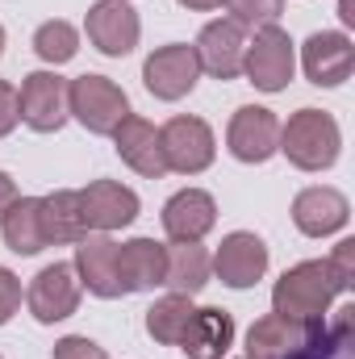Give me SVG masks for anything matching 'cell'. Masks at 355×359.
Returning a JSON list of instances; mask_svg holds the SVG:
<instances>
[{
    "label": "cell",
    "instance_id": "6da1fadb",
    "mask_svg": "<svg viewBox=\"0 0 355 359\" xmlns=\"http://www.w3.org/2000/svg\"><path fill=\"white\" fill-rule=\"evenodd\" d=\"M347 284L335 276L326 259H305L297 268H288L276 288H272V313L293 318V322H318L330 313L335 297H343Z\"/></svg>",
    "mask_w": 355,
    "mask_h": 359
},
{
    "label": "cell",
    "instance_id": "7a4b0ae2",
    "mask_svg": "<svg viewBox=\"0 0 355 359\" xmlns=\"http://www.w3.org/2000/svg\"><path fill=\"white\" fill-rule=\"evenodd\" d=\"M339 151H343V130L322 109H297L280 126V155H288V163L301 168V172H326V168H335Z\"/></svg>",
    "mask_w": 355,
    "mask_h": 359
},
{
    "label": "cell",
    "instance_id": "3957f363",
    "mask_svg": "<svg viewBox=\"0 0 355 359\" xmlns=\"http://www.w3.org/2000/svg\"><path fill=\"white\" fill-rule=\"evenodd\" d=\"M67 113L100 138H113V130L130 117V96L117 88L109 76H76L67 80Z\"/></svg>",
    "mask_w": 355,
    "mask_h": 359
},
{
    "label": "cell",
    "instance_id": "277c9868",
    "mask_svg": "<svg viewBox=\"0 0 355 359\" xmlns=\"http://www.w3.org/2000/svg\"><path fill=\"white\" fill-rule=\"evenodd\" d=\"M297 72V50L288 29L280 25H260L255 38H247V55H243V76L260 92H284L293 84Z\"/></svg>",
    "mask_w": 355,
    "mask_h": 359
},
{
    "label": "cell",
    "instance_id": "5b68a950",
    "mask_svg": "<svg viewBox=\"0 0 355 359\" xmlns=\"http://www.w3.org/2000/svg\"><path fill=\"white\" fill-rule=\"evenodd\" d=\"M159 147H163L168 172H180V176H201L217 155L209 121L188 117V113H176L159 126Z\"/></svg>",
    "mask_w": 355,
    "mask_h": 359
},
{
    "label": "cell",
    "instance_id": "8992f818",
    "mask_svg": "<svg viewBox=\"0 0 355 359\" xmlns=\"http://www.w3.org/2000/svg\"><path fill=\"white\" fill-rule=\"evenodd\" d=\"M17 113L34 134H59L67 126V80L59 72H29L17 92Z\"/></svg>",
    "mask_w": 355,
    "mask_h": 359
},
{
    "label": "cell",
    "instance_id": "52a82bcc",
    "mask_svg": "<svg viewBox=\"0 0 355 359\" xmlns=\"http://www.w3.org/2000/svg\"><path fill=\"white\" fill-rule=\"evenodd\" d=\"M84 34L100 55L126 59V55H134V46L142 38L138 8L130 0H96L88 8V17H84Z\"/></svg>",
    "mask_w": 355,
    "mask_h": 359
},
{
    "label": "cell",
    "instance_id": "ba28073f",
    "mask_svg": "<svg viewBox=\"0 0 355 359\" xmlns=\"http://www.w3.org/2000/svg\"><path fill=\"white\" fill-rule=\"evenodd\" d=\"M196 80H201V63H196V50L188 42L159 46L142 63V84L155 100H184L196 88Z\"/></svg>",
    "mask_w": 355,
    "mask_h": 359
},
{
    "label": "cell",
    "instance_id": "9c48e42d",
    "mask_svg": "<svg viewBox=\"0 0 355 359\" xmlns=\"http://www.w3.org/2000/svg\"><path fill=\"white\" fill-rule=\"evenodd\" d=\"M80 276L72 264H46L29 280V292H25V305L34 313V322L42 326H55L63 318H72L80 309Z\"/></svg>",
    "mask_w": 355,
    "mask_h": 359
},
{
    "label": "cell",
    "instance_id": "30bf717a",
    "mask_svg": "<svg viewBox=\"0 0 355 359\" xmlns=\"http://www.w3.org/2000/svg\"><path fill=\"white\" fill-rule=\"evenodd\" d=\"M226 147L239 163H267L280 155V117L264 104H243L226 126Z\"/></svg>",
    "mask_w": 355,
    "mask_h": 359
},
{
    "label": "cell",
    "instance_id": "8fae6325",
    "mask_svg": "<svg viewBox=\"0 0 355 359\" xmlns=\"http://www.w3.org/2000/svg\"><path fill=\"white\" fill-rule=\"evenodd\" d=\"M196 63L213 80H239L243 76V55H247V25L217 17L196 34Z\"/></svg>",
    "mask_w": 355,
    "mask_h": 359
},
{
    "label": "cell",
    "instance_id": "7c38bea8",
    "mask_svg": "<svg viewBox=\"0 0 355 359\" xmlns=\"http://www.w3.org/2000/svg\"><path fill=\"white\" fill-rule=\"evenodd\" d=\"M80 209H84L88 234H113L138 217L142 201L134 188H126L117 180H92L88 188H80Z\"/></svg>",
    "mask_w": 355,
    "mask_h": 359
},
{
    "label": "cell",
    "instance_id": "4fadbf2b",
    "mask_svg": "<svg viewBox=\"0 0 355 359\" xmlns=\"http://www.w3.org/2000/svg\"><path fill=\"white\" fill-rule=\"evenodd\" d=\"M301 67H305V80L318 84V88H339L351 80L355 67V46L347 34L339 29H322V34H309L305 46H301Z\"/></svg>",
    "mask_w": 355,
    "mask_h": 359
},
{
    "label": "cell",
    "instance_id": "5bb4252c",
    "mask_svg": "<svg viewBox=\"0 0 355 359\" xmlns=\"http://www.w3.org/2000/svg\"><path fill=\"white\" fill-rule=\"evenodd\" d=\"M213 271L226 288H255L267 271V243L251 230L226 234L213 255Z\"/></svg>",
    "mask_w": 355,
    "mask_h": 359
},
{
    "label": "cell",
    "instance_id": "9a60e30c",
    "mask_svg": "<svg viewBox=\"0 0 355 359\" xmlns=\"http://www.w3.org/2000/svg\"><path fill=\"white\" fill-rule=\"evenodd\" d=\"M72 268L80 276V288H88L92 297H100V301L126 297L121 276H117V243L109 234H84L76 243V264Z\"/></svg>",
    "mask_w": 355,
    "mask_h": 359
},
{
    "label": "cell",
    "instance_id": "2e32d148",
    "mask_svg": "<svg viewBox=\"0 0 355 359\" xmlns=\"http://www.w3.org/2000/svg\"><path fill=\"white\" fill-rule=\"evenodd\" d=\"M351 217V205L339 188L330 184H314V188H301L297 201H293V226L305 234V238H326L335 230H343Z\"/></svg>",
    "mask_w": 355,
    "mask_h": 359
},
{
    "label": "cell",
    "instance_id": "e0dca14e",
    "mask_svg": "<svg viewBox=\"0 0 355 359\" xmlns=\"http://www.w3.org/2000/svg\"><path fill=\"white\" fill-rule=\"evenodd\" d=\"M113 147H117V155H121V163H126L130 172H138V176H147V180L168 176V159H163L159 126H155V121L130 113V117L113 130Z\"/></svg>",
    "mask_w": 355,
    "mask_h": 359
},
{
    "label": "cell",
    "instance_id": "ac0fdd59",
    "mask_svg": "<svg viewBox=\"0 0 355 359\" xmlns=\"http://www.w3.org/2000/svg\"><path fill=\"white\" fill-rule=\"evenodd\" d=\"M284 359H355V305L309 322V334Z\"/></svg>",
    "mask_w": 355,
    "mask_h": 359
},
{
    "label": "cell",
    "instance_id": "d6986e66",
    "mask_svg": "<svg viewBox=\"0 0 355 359\" xmlns=\"http://www.w3.org/2000/svg\"><path fill=\"white\" fill-rule=\"evenodd\" d=\"M217 226V201L205 188H180L163 205V234L172 243H201Z\"/></svg>",
    "mask_w": 355,
    "mask_h": 359
},
{
    "label": "cell",
    "instance_id": "ffe728a7",
    "mask_svg": "<svg viewBox=\"0 0 355 359\" xmlns=\"http://www.w3.org/2000/svg\"><path fill=\"white\" fill-rule=\"evenodd\" d=\"M117 276L121 292H155L168 276V247L155 238H130L117 243Z\"/></svg>",
    "mask_w": 355,
    "mask_h": 359
},
{
    "label": "cell",
    "instance_id": "44dd1931",
    "mask_svg": "<svg viewBox=\"0 0 355 359\" xmlns=\"http://www.w3.org/2000/svg\"><path fill=\"white\" fill-rule=\"evenodd\" d=\"M176 347L188 359H226V351L234 347V318L226 309H217V305L196 309L188 318V326H184Z\"/></svg>",
    "mask_w": 355,
    "mask_h": 359
},
{
    "label": "cell",
    "instance_id": "7402d4cb",
    "mask_svg": "<svg viewBox=\"0 0 355 359\" xmlns=\"http://www.w3.org/2000/svg\"><path fill=\"white\" fill-rule=\"evenodd\" d=\"M0 234L4 247L13 255H38L46 251V234H42V196H17L8 205V213L0 217Z\"/></svg>",
    "mask_w": 355,
    "mask_h": 359
},
{
    "label": "cell",
    "instance_id": "603a6c76",
    "mask_svg": "<svg viewBox=\"0 0 355 359\" xmlns=\"http://www.w3.org/2000/svg\"><path fill=\"white\" fill-rule=\"evenodd\" d=\"M42 234H46V247H67L88 234L76 188H59V192L42 196Z\"/></svg>",
    "mask_w": 355,
    "mask_h": 359
},
{
    "label": "cell",
    "instance_id": "cb8c5ba5",
    "mask_svg": "<svg viewBox=\"0 0 355 359\" xmlns=\"http://www.w3.org/2000/svg\"><path fill=\"white\" fill-rule=\"evenodd\" d=\"M305 334H309V322H293V318H280V313H264L247 330V359H284Z\"/></svg>",
    "mask_w": 355,
    "mask_h": 359
},
{
    "label": "cell",
    "instance_id": "d4e9b609",
    "mask_svg": "<svg viewBox=\"0 0 355 359\" xmlns=\"http://www.w3.org/2000/svg\"><path fill=\"white\" fill-rule=\"evenodd\" d=\"M213 276V259L201 243H172L168 247V276L163 284L172 292H184V297H196Z\"/></svg>",
    "mask_w": 355,
    "mask_h": 359
},
{
    "label": "cell",
    "instance_id": "484cf974",
    "mask_svg": "<svg viewBox=\"0 0 355 359\" xmlns=\"http://www.w3.org/2000/svg\"><path fill=\"white\" fill-rule=\"evenodd\" d=\"M192 313H196V309H192V297L168 292V297H159V301L147 309V334H151L155 343H163V347H176Z\"/></svg>",
    "mask_w": 355,
    "mask_h": 359
},
{
    "label": "cell",
    "instance_id": "4316f807",
    "mask_svg": "<svg viewBox=\"0 0 355 359\" xmlns=\"http://www.w3.org/2000/svg\"><path fill=\"white\" fill-rule=\"evenodd\" d=\"M76 50H80V29H76L72 21L55 17V21H42V25L34 29V55H38L42 63H51V67L72 63Z\"/></svg>",
    "mask_w": 355,
    "mask_h": 359
},
{
    "label": "cell",
    "instance_id": "83f0119b",
    "mask_svg": "<svg viewBox=\"0 0 355 359\" xmlns=\"http://www.w3.org/2000/svg\"><path fill=\"white\" fill-rule=\"evenodd\" d=\"M230 21L247 25V29H260V25H276L280 13H284V0H217Z\"/></svg>",
    "mask_w": 355,
    "mask_h": 359
},
{
    "label": "cell",
    "instance_id": "f1b7e54d",
    "mask_svg": "<svg viewBox=\"0 0 355 359\" xmlns=\"http://www.w3.org/2000/svg\"><path fill=\"white\" fill-rule=\"evenodd\" d=\"M55 359H109V351L100 347V343H92L88 334H67V339H59L55 343Z\"/></svg>",
    "mask_w": 355,
    "mask_h": 359
},
{
    "label": "cell",
    "instance_id": "f546056e",
    "mask_svg": "<svg viewBox=\"0 0 355 359\" xmlns=\"http://www.w3.org/2000/svg\"><path fill=\"white\" fill-rule=\"evenodd\" d=\"M21 309V280L8 268H0V326L13 322V313Z\"/></svg>",
    "mask_w": 355,
    "mask_h": 359
},
{
    "label": "cell",
    "instance_id": "4dcf8cb0",
    "mask_svg": "<svg viewBox=\"0 0 355 359\" xmlns=\"http://www.w3.org/2000/svg\"><path fill=\"white\" fill-rule=\"evenodd\" d=\"M330 268H335V276L347 284V292L355 288V238H343L335 251H330V259H326Z\"/></svg>",
    "mask_w": 355,
    "mask_h": 359
},
{
    "label": "cell",
    "instance_id": "1f68e13d",
    "mask_svg": "<svg viewBox=\"0 0 355 359\" xmlns=\"http://www.w3.org/2000/svg\"><path fill=\"white\" fill-rule=\"evenodd\" d=\"M21 113H17V88L8 80H0V138H8L17 130Z\"/></svg>",
    "mask_w": 355,
    "mask_h": 359
},
{
    "label": "cell",
    "instance_id": "d6a6232c",
    "mask_svg": "<svg viewBox=\"0 0 355 359\" xmlns=\"http://www.w3.org/2000/svg\"><path fill=\"white\" fill-rule=\"evenodd\" d=\"M17 196H21V192H17V184H13V176H8V172H0V217L8 213V205H13Z\"/></svg>",
    "mask_w": 355,
    "mask_h": 359
},
{
    "label": "cell",
    "instance_id": "836d02e7",
    "mask_svg": "<svg viewBox=\"0 0 355 359\" xmlns=\"http://www.w3.org/2000/svg\"><path fill=\"white\" fill-rule=\"evenodd\" d=\"M184 8H192V13H209V8H217V0H180Z\"/></svg>",
    "mask_w": 355,
    "mask_h": 359
},
{
    "label": "cell",
    "instance_id": "e575fe53",
    "mask_svg": "<svg viewBox=\"0 0 355 359\" xmlns=\"http://www.w3.org/2000/svg\"><path fill=\"white\" fill-rule=\"evenodd\" d=\"M339 17H343L347 25H351V21H355V13H351V0H339Z\"/></svg>",
    "mask_w": 355,
    "mask_h": 359
},
{
    "label": "cell",
    "instance_id": "d590c367",
    "mask_svg": "<svg viewBox=\"0 0 355 359\" xmlns=\"http://www.w3.org/2000/svg\"><path fill=\"white\" fill-rule=\"evenodd\" d=\"M0 55H4V25H0Z\"/></svg>",
    "mask_w": 355,
    "mask_h": 359
}]
</instances>
